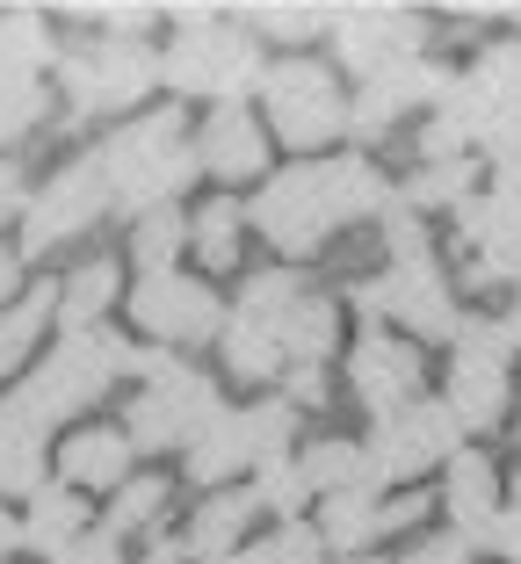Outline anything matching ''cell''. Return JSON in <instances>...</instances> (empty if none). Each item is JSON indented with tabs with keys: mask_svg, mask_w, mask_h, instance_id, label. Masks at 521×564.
<instances>
[{
	"mask_svg": "<svg viewBox=\"0 0 521 564\" xmlns=\"http://www.w3.org/2000/svg\"><path fill=\"white\" fill-rule=\"evenodd\" d=\"M188 456V478L203 485V492H225V485L239 478V470L253 464V448H247V427H239V405H218V413L203 420V434L182 448Z\"/></svg>",
	"mask_w": 521,
	"mask_h": 564,
	"instance_id": "cell-24",
	"label": "cell"
},
{
	"mask_svg": "<svg viewBox=\"0 0 521 564\" xmlns=\"http://www.w3.org/2000/svg\"><path fill=\"white\" fill-rule=\"evenodd\" d=\"M384 203H391V182L362 152H319V160H297V166H283V174H269L261 196L247 203V225L269 239L275 253L304 261V253H319L334 232L377 217Z\"/></svg>",
	"mask_w": 521,
	"mask_h": 564,
	"instance_id": "cell-1",
	"label": "cell"
},
{
	"mask_svg": "<svg viewBox=\"0 0 521 564\" xmlns=\"http://www.w3.org/2000/svg\"><path fill=\"white\" fill-rule=\"evenodd\" d=\"M167 499H174V485L167 478H123L117 485V507H109V535H160V514H167Z\"/></svg>",
	"mask_w": 521,
	"mask_h": 564,
	"instance_id": "cell-34",
	"label": "cell"
},
{
	"mask_svg": "<svg viewBox=\"0 0 521 564\" xmlns=\"http://www.w3.org/2000/svg\"><path fill=\"white\" fill-rule=\"evenodd\" d=\"M174 44L160 51V80L174 95H210V101H247L261 87V36L218 8H174Z\"/></svg>",
	"mask_w": 521,
	"mask_h": 564,
	"instance_id": "cell-4",
	"label": "cell"
},
{
	"mask_svg": "<svg viewBox=\"0 0 521 564\" xmlns=\"http://www.w3.org/2000/svg\"><path fill=\"white\" fill-rule=\"evenodd\" d=\"M253 95H261V123H269V138L312 152V160H319V145L348 138V95H340L334 66L304 58V51L261 66V87H253Z\"/></svg>",
	"mask_w": 521,
	"mask_h": 564,
	"instance_id": "cell-7",
	"label": "cell"
},
{
	"mask_svg": "<svg viewBox=\"0 0 521 564\" xmlns=\"http://www.w3.org/2000/svg\"><path fill=\"white\" fill-rule=\"evenodd\" d=\"M44 66H58V36L44 15H0V87H30Z\"/></svg>",
	"mask_w": 521,
	"mask_h": 564,
	"instance_id": "cell-30",
	"label": "cell"
},
{
	"mask_svg": "<svg viewBox=\"0 0 521 564\" xmlns=\"http://www.w3.org/2000/svg\"><path fill=\"white\" fill-rule=\"evenodd\" d=\"M44 564H123V543L109 529H87L80 543H66L58 557H44Z\"/></svg>",
	"mask_w": 521,
	"mask_h": 564,
	"instance_id": "cell-41",
	"label": "cell"
},
{
	"mask_svg": "<svg viewBox=\"0 0 521 564\" xmlns=\"http://www.w3.org/2000/svg\"><path fill=\"white\" fill-rule=\"evenodd\" d=\"M80 535H87V492H73L66 478H44L30 492V514H22V550L58 557V550L80 543Z\"/></svg>",
	"mask_w": 521,
	"mask_h": 564,
	"instance_id": "cell-23",
	"label": "cell"
},
{
	"mask_svg": "<svg viewBox=\"0 0 521 564\" xmlns=\"http://www.w3.org/2000/svg\"><path fill=\"white\" fill-rule=\"evenodd\" d=\"M507 326H514V340H521V290H514V312H507Z\"/></svg>",
	"mask_w": 521,
	"mask_h": 564,
	"instance_id": "cell-49",
	"label": "cell"
},
{
	"mask_svg": "<svg viewBox=\"0 0 521 564\" xmlns=\"http://www.w3.org/2000/svg\"><path fill=\"white\" fill-rule=\"evenodd\" d=\"M239 427H247L253 464H275V456H290V442H297V405L290 399H253V405H239Z\"/></svg>",
	"mask_w": 521,
	"mask_h": 564,
	"instance_id": "cell-35",
	"label": "cell"
},
{
	"mask_svg": "<svg viewBox=\"0 0 521 564\" xmlns=\"http://www.w3.org/2000/svg\"><path fill=\"white\" fill-rule=\"evenodd\" d=\"M44 117H51L44 80H30V87H0V145H15V138H30Z\"/></svg>",
	"mask_w": 521,
	"mask_h": 564,
	"instance_id": "cell-38",
	"label": "cell"
},
{
	"mask_svg": "<svg viewBox=\"0 0 521 564\" xmlns=\"http://www.w3.org/2000/svg\"><path fill=\"white\" fill-rule=\"evenodd\" d=\"M297 470H304V485H312V499L370 492V464H362V442H340V434H319V442H304Z\"/></svg>",
	"mask_w": 521,
	"mask_h": 564,
	"instance_id": "cell-29",
	"label": "cell"
},
{
	"mask_svg": "<svg viewBox=\"0 0 521 564\" xmlns=\"http://www.w3.org/2000/svg\"><path fill=\"white\" fill-rule=\"evenodd\" d=\"M427 521V492H399V499H384V492H334V499H319V543H326V557H355V550H377L384 535H405V529H421Z\"/></svg>",
	"mask_w": 521,
	"mask_h": 564,
	"instance_id": "cell-17",
	"label": "cell"
},
{
	"mask_svg": "<svg viewBox=\"0 0 521 564\" xmlns=\"http://www.w3.org/2000/svg\"><path fill=\"white\" fill-rule=\"evenodd\" d=\"M123 312H131V326L145 333L152 348H203V340H218L225 333V304L218 290L203 275H182V268H160V275H138L131 297H123Z\"/></svg>",
	"mask_w": 521,
	"mask_h": 564,
	"instance_id": "cell-13",
	"label": "cell"
},
{
	"mask_svg": "<svg viewBox=\"0 0 521 564\" xmlns=\"http://www.w3.org/2000/svg\"><path fill=\"white\" fill-rule=\"evenodd\" d=\"M334 58L355 80H377L391 66H413L427 44V22L413 8H334Z\"/></svg>",
	"mask_w": 521,
	"mask_h": 564,
	"instance_id": "cell-15",
	"label": "cell"
},
{
	"mask_svg": "<svg viewBox=\"0 0 521 564\" xmlns=\"http://www.w3.org/2000/svg\"><path fill=\"white\" fill-rule=\"evenodd\" d=\"M456 448H464V427L449 420V405H442V399H413L405 413L377 420L370 442H362L370 492H384V485H405V478H427L435 464H449Z\"/></svg>",
	"mask_w": 521,
	"mask_h": 564,
	"instance_id": "cell-14",
	"label": "cell"
},
{
	"mask_svg": "<svg viewBox=\"0 0 521 564\" xmlns=\"http://www.w3.org/2000/svg\"><path fill=\"white\" fill-rule=\"evenodd\" d=\"M196 145V174H218V182H253L269 166V123L253 117L247 101H210L203 123L188 131Z\"/></svg>",
	"mask_w": 521,
	"mask_h": 564,
	"instance_id": "cell-18",
	"label": "cell"
},
{
	"mask_svg": "<svg viewBox=\"0 0 521 564\" xmlns=\"http://www.w3.org/2000/svg\"><path fill=\"white\" fill-rule=\"evenodd\" d=\"M109 210H117L109 174H101L95 152H80V160H66L58 174H44V182L30 188V203H22V253L73 247V239H87Z\"/></svg>",
	"mask_w": 521,
	"mask_h": 564,
	"instance_id": "cell-12",
	"label": "cell"
},
{
	"mask_svg": "<svg viewBox=\"0 0 521 564\" xmlns=\"http://www.w3.org/2000/svg\"><path fill=\"white\" fill-rule=\"evenodd\" d=\"M117 297H123V268L109 261V253H87V261L58 282V333L101 326V318L117 312Z\"/></svg>",
	"mask_w": 521,
	"mask_h": 564,
	"instance_id": "cell-25",
	"label": "cell"
},
{
	"mask_svg": "<svg viewBox=\"0 0 521 564\" xmlns=\"http://www.w3.org/2000/svg\"><path fill=\"white\" fill-rule=\"evenodd\" d=\"M442 514H449V535L471 550L492 535V521H500V464L486 448H456L442 464Z\"/></svg>",
	"mask_w": 521,
	"mask_h": 564,
	"instance_id": "cell-20",
	"label": "cell"
},
{
	"mask_svg": "<svg viewBox=\"0 0 521 564\" xmlns=\"http://www.w3.org/2000/svg\"><path fill=\"white\" fill-rule=\"evenodd\" d=\"M131 369V340L109 326H87V333H58V348L30 369V377L0 399V420H15V427H36L51 434L58 420H80L109 399V383Z\"/></svg>",
	"mask_w": 521,
	"mask_h": 564,
	"instance_id": "cell-2",
	"label": "cell"
},
{
	"mask_svg": "<svg viewBox=\"0 0 521 564\" xmlns=\"http://www.w3.org/2000/svg\"><path fill=\"white\" fill-rule=\"evenodd\" d=\"M355 304L370 312V326H399V340H456L464 326V304H456V282L442 275V261H391L384 275H362L355 282Z\"/></svg>",
	"mask_w": 521,
	"mask_h": 564,
	"instance_id": "cell-9",
	"label": "cell"
},
{
	"mask_svg": "<svg viewBox=\"0 0 521 564\" xmlns=\"http://www.w3.org/2000/svg\"><path fill=\"white\" fill-rule=\"evenodd\" d=\"M377 232H384V247H391V261H427V217H413L399 196L377 210Z\"/></svg>",
	"mask_w": 521,
	"mask_h": 564,
	"instance_id": "cell-39",
	"label": "cell"
},
{
	"mask_svg": "<svg viewBox=\"0 0 521 564\" xmlns=\"http://www.w3.org/2000/svg\"><path fill=\"white\" fill-rule=\"evenodd\" d=\"M15 290H22V261L0 247V304H15Z\"/></svg>",
	"mask_w": 521,
	"mask_h": 564,
	"instance_id": "cell-46",
	"label": "cell"
},
{
	"mask_svg": "<svg viewBox=\"0 0 521 564\" xmlns=\"http://www.w3.org/2000/svg\"><path fill=\"white\" fill-rule=\"evenodd\" d=\"M340 355V304L304 290L283 318V369H326Z\"/></svg>",
	"mask_w": 521,
	"mask_h": 564,
	"instance_id": "cell-26",
	"label": "cell"
},
{
	"mask_svg": "<svg viewBox=\"0 0 521 564\" xmlns=\"http://www.w3.org/2000/svg\"><path fill=\"white\" fill-rule=\"evenodd\" d=\"M145 543H152V550H145V564H182V557H188L182 535H145Z\"/></svg>",
	"mask_w": 521,
	"mask_h": 564,
	"instance_id": "cell-45",
	"label": "cell"
},
{
	"mask_svg": "<svg viewBox=\"0 0 521 564\" xmlns=\"http://www.w3.org/2000/svg\"><path fill=\"white\" fill-rule=\"evenodd\" d=\"M449 87H456L449 66H427V58H413V66H391V73H377V80H362V95L348 101V131H355V138H384L399 117H413V109H435Z\"/></svg>",
	"mask_w": 521,
	"mask_h": 564,
	"instance_id": "cell-19",
	"label": "cell"
},
{
	"mask_svg": "<svg viewBox=\"0 0 521 564\" xmlns=\"http://www.w3.org/2000/svg\"><path fill=\"white\" fill-rule=\"evenodd\" d=\"M44 464H51V434L0 420V492H8V499H30L36 485H44Z\"/></svg>",
	"mask_w": 521,
	"mask_h": 564,
	"instance_id": "cell-32",
	"label": "cell"
},
{
	"mask_svg": "<svg viewBox=\"0 0 521 564\" xmlns=\"http://www.w3.org/2000/svg\"><path fill=\"white\" fill-rule=\"evenodd\" d=\"M247 30L275 36V44H304V36L334 30V8H312V0H261V8H247Z\"/></svg>",
	"mask_w": 521,
	"mask_h": 564,
	"instance_id": "cell-36",
	"label": "cell"
},
{
	"mask_svg": "<svg viewBox=\"0 0 521 564\" xmlns=\"http://www.w3.org/2000/svg\"><path fill=\"white\" fill-rule=\"evenodd\" d=\"M182 247H188V217H182V203L131 217V261H138V275H160V268H174V253H182Z\"/></svg>",
	"mask_w": 521,
	"mask_h": 564,
	"instance_id": "cell-33",
	"label": "cell"
},
{
	"mask_svg": "<svg viewBox=\"0 0 521 564\" xmlns=\"http://www.w3.org/2000/svg\"><path fill=\"white\" fill-rule=\"evenodd\" d=\"M486 550H492L500 564H521V478H514V492L500 499V521H492Z\"/></svg>",
	"mask_w": 521,
	"mask_h": 564,
	"instance_id": "cell-40",
	"label": "cell"
},
{
	"mask_svg": "<svg viewBox=\"0 0 521 564\" xmlns=\"http://www.w3.org/2000/svg\"><path fill=\"white\" fill-rule=\"evenodd\" d=\"M8 550H22V521L0 507V557H8Z\"/></svg>",
	"mask_w": 521,
	"mask_h": 564,
	"instance_id": "cell-47",
	"label": "cell"
},
{
	"mask_svg": "<svg viewBox=\"0 0 521 564\" xmlns=\"http://www.w3.org/2000/svg\"><path fill=\"white\" fill-rule=\"evenodd\" d=\"M421 383H427L421 348H413V340H399V333L370 326L348 348V391H355V405H362L370 420H391V413H405L413 399H427Z\"/></svg>",
	"mask_w": 521,
	"mask_h": 564,
	"instance_id": "cell-16",
	"label": "cell"
},
{
	"mask_svg": "<svg viewBox=\"0 0 521 564\" xmlns=\"http://www.w3.org/2000/svg\"><path fill=\"white\" fill-rule=\"evenodd\" d=\"M239 239H247V203H232V196H203V210L188 217V247L203 253V268H210V275L239 268Z\"/></svg>",
	"mask_w": 521,
	"mask_h": 564,
	"instance_id": "cell-31",
	"label": "cell"
},
{
	"mask_svg": "<svg viewBox=\"0 0 521 564\" xmlns=\"http://www.w3.org/2000/svg\"><path fill=\"white\" fill-rule=\"evenodd\" d=\"M160 80V51L145 36H109L101 30L95 44L58 51V87H66V117H117V109H138Z\"/></svg>",
	"mask_w": 521,
	"mask_h": 564,
	"instance_id": "cell-8",
	"label": "cell"
},
{
	"mask_svg": "<svg viewBox=\"0 0 521 564\" xmlns=\"http://www.w3.org/2000/svg\"><path fill=\"white\" fill-rule=\"evenodd\" d=\"M304 297V275L297 268H261V275H247V290H239V304H225V369H232L239 383H269L283 377V318L290 304Z\"/></svg>",
	"mask_w": 521,
	"mask_h": 564,
	"instance_id": "cell-10",
	"label": "cell"
},
{
	"mask_svg": "<svg viewBox=\"0 0 521 564\" xmlns=\"http://www.w3.org/2000/svg\"><path fill=\"white\" fill-rule=\"evenodd\" d=\"M51 318H58V282H30V297L0 304V383H15L30 369V348L44 340Z\"/></svg>",
	"mask_w": 521,
	"mask_h": 564,
	"instance_id": "cell-28",
	"label": "cell"
},
{
	"mask_svg": "<svg viewBox=\"0 0 521 564\" xmlns=\"http://www.w3.org/2000/svg\"><path fill=\"white\" fill-rule=\"evenodd\" d=\"M253 507L261 514H275V521H297L304 514V499H312V485H304V470H297V456H275V464H261L253 470Z\"/></svg>",
	"mask_w": 521,
	"mask_h": 564,
	"instance_id": "cell-37",
	"label": "cell"
},
{
	"mask_svg": "<svg viewBox=\"0 0 521 564\" xmlns=\"http://www.w3.org/2000/svg\"><path fill=\"white\" fill-rule=\"evenodd\" d=\"M326 564H384L377 550H355V557H326Z\"/></svg>",
	"mask_w": 521,
	"mask_h": 564,
	"instance_id": "cell-48",
	"label": "cell"
},
{
	"mask_svg": "<svg viewBox=\"0 0 521 564\" xmlns=\"http://www.w3.org/2000/svg\"><path fill=\"white\" fill-rule=\"evenodd\" d=\"M391 196L405 203L413 217H435V210H464V203L478 196V160L464 152V160H421L413 174H405Z\"/></svg>",
	"mask_w": 521,
	"mask_h": 564,
	"instance_id": "cell-27",
	"label": "cell"
},
{
	"mask_svg": "<svg viewBox=\"0 0 521 564\" xmlns=\"http://www.w3.org/2000/svg\"><path fill=\"white\" fill-rule=\"evenodd\" d=\"M22 203H30V182H22V166L0 160V225H8V217H22Z\"/></svg>",
	"mask_w": 521,
	"mask_h": 564,
	"instance_id": "cell-44",
	"label": "cell"
},
{
	"mask_svg": "<svg viewBox=\"0 0 521 564\" xmlns=\"http://www.w3.org/2000/svg\"><path fill=\"white\" fill-rule=\"evenodd\" d=\"M253 492L247 485H225V492H203V507L188 514V529H182V550L196 564H218V557H232L239 543H247V529H253Z\"/></svg>",
	"mask_w": 521,
	"mask_h": 564,
	"instance_id": "cell-22",
	"label": "cell"
},
{
	"mask_svg": "<svg viewBox=\"0 0 521 564\" xmlns=\"http://www.w3.org/2000/svg\"><path fill=\"white\" fill-rule=\"evenodd\" d=\"M131 377L145 383L131 399V413H123V434H131V448H145V456H160V448H188L203 434V420L218 413V383L203 377V369H188L182 355L167 348H131Z\"/></svg>",
	"mask_w": 521,
	"mask_h": 564,
	"instance_id": "cell-5",
	"label": "cell"
},
{
	"mask_svg": "<svg viewBox=\"0 0 521 564\" xmlns=\"http://www.w3.org/2000/svg\"><path fill=\"white\" fill-rule=\"evenodd\" d=\"M486 196H492V210H500V217H514V225H521V152H507V160L492 166Z\"/></svg>",
	"mask_w": 521,
	"mask_h": 564,
	"instance_id": "cell-42",
	"label": "cell"
},
{
	"mask_svg": "<svg viewBox=\"0 0 521 564\" xmlns=\"http://www.w3.org/2000/svg\"><path fill=\"white\" fill-rule=\"evenodd\" d=\"M514 22H521V8H514Z\"/></svg>",
	"mask_w": 521,
	"mask_h": 564,
	"instance_id": "cell-50",
	"label": "cell"
},
{
	"mask_svg": "<svg viewBox=\"0 0 521 564\" xmlns=\"http://www.w3.org/2000/svg\"><path fill=\"white\" fill-rule=\"evenodd\" d=\"M131 434L123 427H73L66 442H58V478L73 485V492H117L123 478H131Z\"/></svg>",
	"mask_w": 521,
	"mask_h": 564,
	"instance_id": "cell-21",
	"label": "cell"
},
{
	"mask_svg": "<svg viewBox=\"0 0 521 564\" xmlns=\"http://www.w3.org/2000/svg\"><path fill=\"white\" fill-rule=\"evenodd\" d=\"M514 348L521 340L507 318L464 312V326L449 340V391H442V405H449V420L464 434H492L514 413Z\"/></svg>",
	"mask_w": 521,
	"mask_h": 564,
	"instance_id": "cell-6",
	"label": "cell"
},
{
	"mask_svg": "<svg viewBox=\"0 0 521 564\" xmlns=\"http://www.w3.org/2000/svg\"><path fill=\"white\" fill-rule=\"evenodd\" d=\"M101 174H109V196L117 210L145 217V210H167L188 182H196V145H188V117L174 101L145 109V117H123L117 131L95 145Z\"/></svg>",
	"mask_w": 521,
	"mask_h": 564,
	"instance_id": "cell-3",
	"label": "cell"
},
{
	"mask_svg": "<svg viewBox=\"0 0 521 564\" xmlns=\"http://www.w3.org/2000/svg\"><path fill=\"white\" fill-rule=\"evenodd\" d=\"M464 123L471 145H486L492 160L521 152V36L514 44H486L471 58V73H456V87L435 101Z\"/></svg>",
	"mask_w": 521,
	"mask_h": 564,
	"instance_id": "cell-11",
	"label": "cell"
},
{
	"mask_svg": "<svg viewBox=\"0 0 521 564\" xmlns=\"http://www.w3.org/2000/svg\"><path fill=\"white\" fill-rule=\"evenodd\" d=\"M399 564H471V543H456V535L442 529V535H427V543H413Z\"/></svg>",
	"mask_w": 521,
	"mask_h": 564,
	"instance_id": "cell-43",
	"label": "cell"
}]
</instances>
